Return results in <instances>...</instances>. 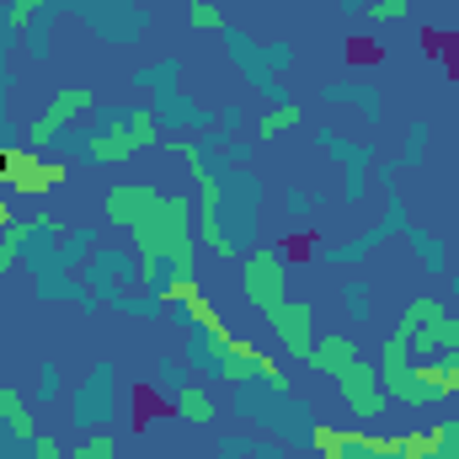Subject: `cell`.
Listing matches in <instances>:
<instances>
[{
  "label": "cell",
  "instance_id": "obj_22",
  "mask_svg": "<svg viewBox=\"0 0 459 459\" xmlns=\"http://www.w3.org/2000/svg\"><path fill=\"white\" fill-rule=\"evenodd\" d=\"M363 352H358V342L347 337V332H332V337H316V347H310V363L305 368H316V374H326V379H337L347 363H358Z\"/></svg>",
  "mask_w": 459,
  "mask_h": 459
},
{
  "label": "cell",
  "instance_id": "obj_46",
  "mask_svg": "<svg viewBox=\"0 0 459 459\" xmlns=\"http://www.w3.org/2000/svg\"><path fill=\"white\" fill-rule=\"evenodd\" d=\"M411 11V0H368V16L374 22H401Z\"/></svg>",
  "mask_w": 459,
  "mask_h": 459
},
{
  "label": "cell",
  "instance_id": "obj_42",
  "mask_svg": "<svg viewBox=\"0 0 459 459\" xmlns=\"http://www.w3.org/2000/svg\"><path fill=\"white\" fill-rule=\"evenodd\" d=\"M262 48H267V65H273V75H289V65H294V43H289V38H267Z\"/></svg>",
  "mask_w": 459,
  "mask_h": 459
},
{
  "label": "cell",
  "instance_id": "obj_51",
  "mask_svg": "<svg viewBox=\"0 0 459 459\" xmlns=\"http://www.w3.org/2000/svg\"><path fill=\"white\" fill-rule=\"evenodd\" d=\"M449 289H455V316H459V273H455V283H449Z\"/></svg>",
  "mask_w": 459,
  "mask_h": 459
},
{
  "label": "cell",
  "instance_id": "obj_48",
  "mask_svg": "<svg viewBox=\"0 0 459 459\" xmlns=\"http://www.w3.org/2000/svg\"><path fill=\"white\" fill-rule=\"evenodd\" d=\"M240 123H246V113H240V108H220V128H225V134H235Z\"/></svg>",
  "mask_w": 459,
  "mask_h": 459
},
{
  "label": "cell",
  "instance_id": "obj_19",
  "mask_svg": "<svg viewBox=\"0 0 459 459\" xmlns=\"http://www.w3.org/2000/svg\"><path fill=\"white\" fill-rule=\"evenodd\" d=\"M160 198V187L155 182H117L113 193L102 198V220L113 230H134L144 214H150V204Z\"/></svg>",
  "mask_w": 459,
  "mask_h": 459
},
{
  "label": "cell",
  "instance_id": "obj_36",
  "mask_svg": "<svg viewBox=\"0 0 459 459\" xmlns=\"http://www.w3.org/2000/svg\"><path fill=\"white\" fill-rule=\"evenodd\" d=\"M428 444H433V455L438 459H459V417L433 422V428H428Z\"/></svg>",
  "mask_w": 459,
  "mask_h": 459
},
{
  "label": "cell",
  "instance_id": "obj_43",
  "mask_svg": "<svg viewBox=\"0 0 459 459\" xmlns=\"http://www.w3.org/2000/svg\"><path fill=\"white\" fill-rule=\"evenodd\" d=\"M251 459H299V455H294L289 444H278V438H262V433H256V438H251Z\"/></svg>",
  "mask_w": 459,
  "mask_h": 459
},
{
  "label": "cell",
  "instance_id": "obj_1",
  "mask_svg": "<svg viewBox=\"0 0 459 459\" xmlns=\"http://www.w3.org/2000/svg\"><path fill=\"white\" fill-rule=\"evenodd\" d=\"M187 155L193 182H198V235L214 256H246L256 251V214H262V177L246 166H214L198 139L193 144H171Z\"/></svg>",
  "mask_w": 459,
  "mask_h": 459
},
{
  "label": "cell",
  "instance_id": "obj_34",
  "mask_svg": "<svg viewBox=\"0 0 459 459\" xmlns=\"http://www.w3.org/2000/svg\"><path fill=\"white\" fill-rule=\"evenodd\" d=\"M59 390H65V368H59V358H43V363H38L32 406H59Z\"/></svg>",
  "mask_w": 459,
  "mask_h": 459
},
{
  "label": "cell",
  "instance_id": "obj_29",
  "mask_svg": "<svg viewBox=\"0 0 459 459\" xmlns=\"http://www.w3.org/2000/svg\"><path fill=\"white\" fill-rule=\"evenodd\" d=\"M171 411L182 417V422H198V428H209L220 411H214V401H209V390L204 385H182L177 395H171Z\"/></svg>",
  "mask_w": 459,
  "mask_h": 459
},
{
  "label": "cell",
  "instance_id": "obj_10",
  "mask_svg": "<svg viewBox=\"0 0 459 459\" xmlns=\"http://www.w3.org/2000/svg\"><path fill=\"white\" fill-rule=\"evenodd\" d=\"M411 225V214H406V204H401V193H385V214H379V225L374 230H363V235H352V240H332V246H310V256L316 262H326V267H358V262H368L395 230H406Z\"/></svg>",
  "mask_w": 459,
  "mask_h": 459
},
{
  "label": "cell",
  "instance_id": "obj_30",
  "mask_svg": "<svg viewBox=\"0 0 459 459\" xmlns=\"http://www.w3.org/2000/svg\"><path fill=\"white\" fill-rule=\"evenodd\" d=\"M198 150H204L214 166H246V160H251V144H246V139H235V134H225V128H220V134H204V139H198Z\"/></svg>",
  "mask_w": 459,
  "mask_h": 459
},
{
  "label": "cell",
  "instance_id": "obj_7",
  "mask_svg": "<svg viewBox=\"0 0 459 459\" xmlns=\"http://www.w3.org/2000/svg\"><path fill=\"white\" fill-rule=\"evenodd\" d=\"M54 5L70 11L91 38H102V43H113V48L139 43V38L155 27V11L139 5V0H54Z\"/></svg>",
  "mask_w": 459,
  "mask_h": 459
},
{
  "label": "cell",
  "instance_id": "obj_11",
  "mask_svg": "<svg viewBox=\"0 0 459 459\" xmlns=\"http://www.w3.org/2000/svg\"><path fill=\"white\" fill-rule=\"evenodd\" d=\"M225 54H230V70L256 91V97H267L273 108H283V102H294L289 91H283V75H273V65H267V48L251 38V32H240V27H230L225 22Z\"/></svg>",
  "mask_w": 459,
  "mask_h": 459
},
{
  "label": "cell",
  "instance_id": "obj_41",
  "mask_svg": "<svg viewBox=\"0 0 459 459\" xmlns=\"http://www.w3.org/2000/svg\"><path fill=\"white\" fill-rule=\"evenodd\" d=\"M38 438V433H32ZM32 438H22L11 422H0V459H32Z\"/></svg>",
  "mask_w": 459,
  "mask_h": 459
},
{
  "label": "cell",
  "instance_id": "obj_13",
  "mask_svg": "<svg viewBox=\"0 0 459 459\" xmlns=\"http://www.w3.org/2000/svg\"><path fill=\"white\" fill-rule=\"evenodd\" d=\"M91 108H97V91H86V86H65V91H54V97H48V108L27 123V150H38V155H43V150H48V144H54L75 117H86Z\"/></svg>",
  "mask_w": 459,
  "mask_h": 459
},
{
  "label": "cell",
  "instance_id": "obj_6",
  "mask_svg": "<svg viewBox=\"0 0 459 459\" xmlns=\"http://www.w3.org/2000/svg\"><path fill=\"white\" fill-rule=\"evenodd\" d=\"M150 144H160V123L150 108H91V128H86L91 166H123Z\"/></svg>",
  "mask_w": 459,
  "mask_h": 459
},
{
  "label": "cell",
  "instance_id": "obj_16",
  "mask_svg": "<svg viewBox=\"0 0 459 459\" xmlns=\"http://www.w3.org/2000/svg\"><path fill=\"white\" fill-rule=\"evenodd\" d=\"M267 326H273V337L278 347L289 352V358H299V363H310V347H316V305H305V299H283L273 316H262Z\"/></svg>",
  "mask_w": 459,
  "mask_h": 459
},
{
  "label": "cell",
  "instance_id": "obj_37",
  "mask_svg": "<svg viewBox=\"0 0 459 459\" xmlns=\"http://www.w3.org/2000/svg\"><path fill=\"white\" fill-rule=\"evenodd\" d=\"M428 134H433V128H428L422 117H417V123L406 128V150H401V160H395L401 171H411V166H422V155H428Z\"/></svg>",
  "mask_w": 459,
  "mask_h": 459
},
{
  "label": "cell",
  "instance_id": "obj_21",
  "mask_svg": "<svg viewBox=\"0 0 459 459\" xmlns=\"http://www.w3.org/2000/svg\"><path fill=\"white\" fill-rule=\"evenodd\" d=\"M166 321H171V326H182V332H198V326H225V321H220V310H214V299H209L204 289H187V294L166 299Z\"/></svg>",
  "mask_w": 459,
  "mask_h": 459
},
{
  "label": "cell",
  "instance_id": "obj_49",
  "mask_svg": "<svg viewBox=\"0 0 459 459\" xmlns=\"http://www.w3.org/2000/svg\"><path fill=\"white\" fill-rule=\"evenodd\" d=\"M342 16H368V0H337Z\"/></svg>",
  "mask_w": 459,
  "mask_h": 459
},
{
  "label": "cell",
  "instance_id": "obj_33",
  "mask_svg": "<svg viewBox=\"0 0 459 459\" xmlns=\"http://www.w3.org/2000/svg\"><path fill=\"white\" fill-rule=\"evenodd\" d=\"M342 310H347V321H374V283L368 278H347L342 283Z\"/></svg>",
  "mask_w": 459,
  "mask_h": 459
},
{
  "label": "cell",
  "instance_id": "obj_25",
  "mask_svg": "<svg viewBox=\"0 0 459 459\" xmlns=\"http://www.w3.org/2000/svg\"><path fill=\"white\" fill-rule=\"evenodd\" d=\"M97 246H102V235H97V230H65L59 251H54V256H43V262H54L59 273H81V267H86V256H91ZM43 262H38V267H43Z\"/></svg>",
  "mask_w": 459,
  "mask_h": 459
},
{
  "label": "cell",
  "instance_id": "obj_20",
  "mask_svg": "<svg viewBox=\"0 0 459 459\" xmlns=\"http://www.w3.org/2000/svg\"><path fill=\"white\" fill-rule=\"evenodd\" d=\"M225 342L230 332L225 326H198V332H187V374H198V379H220L225 374Z\"/></svg>",
  "mask_w": 459,
  "mask_h": 459
},
{
  "label": "cell",
  "instance_id": "obj_18",
  "mask_svg": "<svg viewBox=\"0 0 459 459\" xmlns=\"http://www.w3.org/2000/svg\"><path fill=\"white\" fill-rule=\"evenodd\" d=\"M32 294H38L43 305H81V310H102V299H97L75 273H59L54 262L32 267Z\"/></svg>",
  "mask_w": 459,
  "mask_h": 459
},
{
  "label": "cell",
  "instance_id": "obj_31",
  "mask_svg": "<svg viewBox=\"0 0 459 459\" xmlns=\"http://www.w3.org/2000/svg\"><path fill=\"white\" fill-rule=\"evenodd\" d=\"M22 246H27V225L11 220V209H5V198H0V273H11V267L22 262Z\"/></svg>",
  "mask_w": 459,
  "mask_h": 459
},
{
  "label": "cell",
  "instance_id": "obj_24",
  "mask_svg": "<svg viewBox=\"0 0 459 459\" xmlns=\"http://www.w3.org/2000/svg\"><path fill=\"white\" fill-rule=\"evenodd\" d=\"M316 139H321V150L342 166V171H368L379 155H374V144H358V139H347L337 128H316Z\"/></svg>",
  "mask_w": 459,
  "mask_h": 459
},
{
  "label": "cell",
  "instance_id": "obj_17",
  "mask_svg": "<svg viewBox=\"0 0 459 459\" xmlns=\"http://www.w3.org/2000/svg\"><path fill=\"white\" fill-rule=\"evenodd\" d=\"M150 113L160 128H177V134H209V128H220V113H209L198 97H187L182 86L177 91H160L155 102H150Z\"/></svg>",
  "mask_w": 459,
  "mask_h": 459
},
{
  "label": "cell",
  "instance_id": "obj_2",
  "mask_svg": "<svg viewBox=\"0 0 459 459\" xmlns=\"http://www.w3.org/2000/svg\"><path fill=\"white\" fill-rule=\"evenodd\" d=\"M134 251H139V289L155 294L160 305L198 289V240H193V204L182 193H160L150 204V214L128 230Z\"/></svg>",
  "mask_w": 459,
  "mask_h": 459
},
{
  "label": "cell",
  "instance_id": "obj_4",
  "mask_svg": "<svg viewBox=\"0 0 459 459\" xmlns=\"http://www.w3.org/2000/svg\"><path fill=\"white\" fill-rule=\"evenodd\" d=\"M139 278H144V267H139L134 246H97L81 267V283L102 299V310L134 316V321H166V305L155 294H134Z\"/></svg>",
  "mask_w": 459,
  "mask_h": 459
},
{
  "label": "cell",
  "instance_id": "obj_27",
  "mask_svg": "<svg viewBox=\"0 0 459 459\" xmlns=\"http://www.w3.org/2000/svg\"><path fill=\"white\" fill-rule=\"evenodd\" d=\"M401 235H406V246L417 251V262H422V273H433V278H444V273H449V251H444V240H438L433 230H417V225H406Z\"/></svg>",
  "mask_w": 459,
  "mask_h": 459
},
{
  "label": "cell",
  "instance_id": "obj_26",
  "mask_svg": "<svg viewBox=\"0 0 459 459\" xmlns=\"http://www.w3.org/2000/svg\"><path fill=\"white\" fill-rule=\"evenodd\" d=\"M54 27H59V5L48 0V5H38L32 22L22 27V43H27L32 59H48V54H54Z\"/></svg>",
  "mask_w": 459,
  "mask_h": 459
},
{
  "label": "cell",
  "instance_id": "obj_5",
  "mask_svg": "<svg viewBox=\"0 0 459 459\" xmlns=\"http://www.w3.org/2000/svg\"><path fill=\"white\" fill-rule=\"evenodd\" d=\"M235 417L262 428L267 438L289 444V449H310L316 444V417L310 401H299L294 390H273V385H235Z\"/></svg>",
  "mask_w": 459,
  "mask_h": 459
},
{
  "label": "cell",
  "instance_id": "obj_8",
  "mask_svg": "<svg viewBox=\"0 0 459 459\" xmlns=\"http://www.w3.org/2000/svg\"><path fill=\"white\" fill-rule=\"evenodd\" d=\"M123 379H117V363L113 358H97L86 368V379L75 385L70 395V428L81 433H113V422L123 417Z\"/></svg>",
  "mask_w": 459,
  "mask_h": 459
},
{
  "label": "cell",
  "instance_id": "obj_50",
  "mask_svg": "<svg viewBox=\"0 0 459 459\" xmlns=\"http://www.w3.org/2000/svg\"><path fill=\"white\" fill-rule=\"evenodd\" d=\"M401 459H438L433 449H417V455H401Z\"/></svg>",
  "mask_w": 459,
  "mask_h": 459
},
{
  "label": "cell",
  "instance_id": "obj_35",
  "mask_svg": "<svg viewBox=\"0 0 459 459\" xmlns=\"http://www.w3.org/2000/svg\"><path fill=\"white\" fill-rule=\"evenodd\" d=\"M299 123H305V108H299V102H283V108H267V113H262L256 134L273 139V134H289V128H299Z\"/></svg>",
  "mask_w": 459,
  "mask_h": 459
},
{
  "label": "cell",
  "instance_id": "obj_28",
  "mask_svg": "<svg viewBox=\"0 0 459 459\" xmlns=\"http://www.w3.org/2000/svg\"><path fill=\"white\" fill-rule=\"evenodd\" d=\"M128 81H134L139 91H155V97H160V91H177V81H182V59L171 54V59H155V65H139Z\"/></svg>",
  "mask_w": 459,
  "mask_h": 459
},
{
  "label": "cell",
  "instance_id": "obj_39",
  "mask_svg": "<svg viewBox=\"0 0 459 459\" xmlns=\"http://www.w3.org/2000/svg\"><path fill=\"white\" fill-rule=\"evenodd\" d=\"M113 455H117V438H113V433H86V438H81V444H75L65 459H113Z\"/></svg>",
  "mask_w": 459,
  "mask_h": 459
},
{
  "label": "cell",
  "instance_id": "obj_45",
  "mask_svg": "<svg viewBox=\"0 0 459 459\" xmlns=\"http://www.w3.org/2000/svg\"><path fill=\"white\" fill-rule=\"evenodd\" d=\"M363 198H368V171H347V177H342V204L358 209Z\"/></svg>",
  "mask_w": 459,
  "mask_h": 459
},
{
  "label": "cell",
  "instance_id": "obj_38",
  "mask_svg": "<svg viewBox=\"0 0 459 459\" xmlns=\"http://www.w3.org/2000/svg\"><path fill=\"white\" fill-rule=\"evenodd\" d=\"M187 27H193V32H225V16H220L214 0H193V5H187Z\"/></svg>",
  "mask_w": 459,
  "mask_h": 459
},
{
  "label": "cell",
  "instance_id": "obj_3",
  "mask_svg": "<svg viewBox=\"0 0 459 459\" xmlns=\"http://www.w3.org/2000/svg\"><path fill=\"white\" fill-rule=\"evenodd\" d=\"M390 342L401 347L406 363L449 374L459 385V316L444 310V299H411L401 310V326L390 332Z\"/></svg>",
  "mask_w": 459,
  "mask_h": 459
},
{
  "label": "cell",
  "instance_id": "obj_47",
  "mask_svg": "<svg viewBox=\"0 0 459 459\" xmlns=\"http://www.w3.org/2000/svg\"><path fill=\"white\" fill-rule=\"evenodd\" d=\"M32 459H65V449H59V438L38 433V438H32Z\"/></svg>",
  "mask_w": 459,
  "mask_h": 459
},
{
  "label": "cell",
  "instance_id": "obj_44",
  "mask_svg": "<svg viewBox=\"0 0 459 459\" xmlns=\"http://www.w3.org/2000/svg\"><path fill=\"white\" fill-rule=\"evenodd\" d=\"M251 438L256 433H225L220 438V459H251Z\"/></svg>",
  "mask_w": 459,
  "mask_h": 459
},
{
  "label": "cell",
  "instance_id": "obj_40",
  "mask_svg": "<svg viewBox=\"0 0 459 459\" xmlns=\"http://www.w3.org/2000/svg\"><path fill=\"white\" fill-rule=\"evenodd\" d=\"M316 209H321V193H316V198H310L305 187H289V193H283V214H289L294 225H299V220H310Z\"/></svg>",
  "mask_w": 459,
  "mask_h": 459
},
{
  "label": "cell",
  "instance_id": "obj_9",
  "mask_svg": "<svg viewBox=\"0 0 459 459\" xmlns=\"http://www.w3.org/2000/svg\"><path fill=\"white\" fill-rule=\"evenodd\" d=\"M289 278H294V246H256L240 262V294L256 316H273L289 299Z\"/></svg>",
  "mask_w": 459,
  "mask_h": 459
},
{
  "label": "cell",
  "instance_id": "obj_12",
  "mask_svg": "<svg viewBox=\"0 0 459 459\" xmlns=\"http://www.w3.org/2000/svg\"><path fill=\"white\" fill-rule=\"evenodd\" d=\"M310 455H332V459H401V433H363V428H337V422H316V444Z\"/></svg>",
  "mask_w": 459,
  "mask_h": 459
},
{
  "label": "cell",
  "instance_id": "obj_52",
  "mask_svg": "<svg viewBox=\"0 0 459 459\" xmlns=\"http://www.w3.org/2000/svg\"><path fill=\"white\" fill-rule=\"evenodd\" d=\"M316 459H332V455H316Z\"/></svg>",
  "mask_w": 459,
  "mask_h": 459
},
{
  "label": "cell",
  "instance_id": "obj_14",
  "mask_svg": "<svg viewBox=\"0 0 459 459\" xmlns=\"http://www.w3.org/2000/svg\"><path fill=\"white\" fill-rule=\"evenodd\" d=\"M337 390H342V406L358 417V428L379 422V417H385V406H390V395H385V379H379V363H368V358L347 363L342 374H337Z\"/></svg>",
  "mask_w": 459,
  "mask_h": 459
},
{
  "label": "cell",
  "instance_id": "obj_23",
  "mask_svg": "<svg viewBox=\"0 0 459 459\" xmlns=\"http://www.w3.org/2000/svg\"><path fill=\"white\" fill-rule=\"evenodd\" d=\"M321 97H326V102H342V108H358L363 123H379V117H385L379 91H374L368 81H326V86H321Z\"/></svg>",
  "mask_w": 459,
  "mask_h": 459
},
{
  "label": "cell",
  "instance_id": "obj_32",
  "mask_svg": "<svg viewBox=\"0 0 459 459\" xmlns=\"http://www.w3.org/2000/svg\"><path fill=\"white\" fill-rule=\"evenodd\" d=\"M0 422H11L22 438L38 433V428H32V406H27V395H22L16 385H5V379H0Z\"/></svg>",
  "mask_w": 459,
  "mask_h": 459
},
{
  "label": "cell",
  "instance_id": "obj_15",
  "mask_svg": "<svg viewBox=\"0 0 459 459\" xmlns=\"http://www.w3.org/2000/svg\"><path fill=\"white\" fill-rule=\"evenodd\" d=\"M220 379H230V385H273V390H294L289 374L251 342V337H230L225 342V374H220Z\"/></svg>",
  "mask_w": 459,
  "mask_h": 459
},
{
  "label": "cell",
  "instance_id": "obj_53",
  "mask_svg": "<svg viewBox=\"0 0 459 459\" xmlns=\"http://www.w3.org/2000/svg\"><path fill=\"white\" fill-rule=\"evenodd\" d=\"M113 459H128V455H113Z\"/></svg>",
  "mask_w": 459,
  "mask_h": 459
}]
</instances>
